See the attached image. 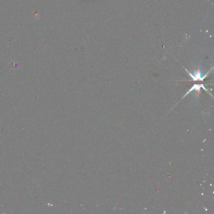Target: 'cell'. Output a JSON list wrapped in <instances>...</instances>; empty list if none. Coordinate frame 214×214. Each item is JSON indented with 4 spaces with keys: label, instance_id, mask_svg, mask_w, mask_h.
Wrapping results in <instances>:
<instances>
[{
    "label": "cell",
    "instance_id": "cell-1",
    "mask_svg": "<svg viewBox=\"0 0 214 214\" xmlns=\"http://www.w3.org/2000/svg\"><path fill=\"white\" fill-rule=\"evenodd\" d=\"M185 70H186V71L187 72V73H188V75L192 77V80H194V81H195V80H203L205 78H206V77H207L208 74H209V73H210V70H209L206 74H205V75L204 76H202V73H200V71L199 70L198 71H197L195 73H194V74L191 73L190 72H189L188 70H186V69H185Z\"/></svg>",
    "mask_w": 214,
    "mask_h": 214
}]
</instances>
